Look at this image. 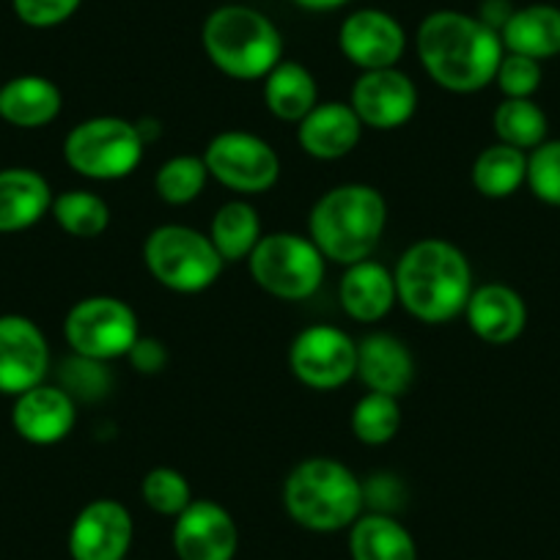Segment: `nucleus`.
Instances as JSON below:
<instances>
[{
  "label": "nucleus",
  "instance_id": "nucleus-3",
  "mask_svg": "<svg viewBox=\"0 0 560 560\" xmlns=\"http://www.w3.org/2000/svg\"><path fill=\"white\" fill-rule=\"evenodd\" d=\"M387 225V201L376 187L349 182L327 190L314 203L308 218V236L327 261L349 267L380 245Z\"/></svg>",
  "mask_w": 560,
  "mask_h": 560
},
{
  "label": "nucleus",
  "instance_id": "nucleus-27",
  "mask_svg": "<svg viewBox=\"0 0 560 560\" xmlns=\"http://www.w3.org/2000/svg\"><path fill=\"white\" fill-rule=\"evenodd\" d=\"M261 236V218L247 201L223 203L209 223V240L225 264L247 261Z\"/></svg>",
  "mask_w": 560,
  "mask_h": 560
},
{
  "label": "nucleus",
  "instance_id": "nucleus-14",
  "mask_svg": "<svg viewBox=\"0 0 560 560\" xmlns=\"http://www.w3.org/2000/svg\"><path fill=\"white\" fill-rule=\"evenodd\" d=\"M349 105L358 113L363 127L387 132L398 129L418 110V89L401 69H371L352 85Z\"/></svg>",
  "mask_w": 560,
  "mask_h": 560
},
{
  "label": "nucleus",
  "instance_id": "nucleus-4",
  "mask_svg": "<svg viewBox=\"0 0 560 560\" xmlns=\"http://www.w3.org/2000/svg\"><path fill=\"white\" fill-rule=\"evenodd\" d=\"M283 505L300 527L314 533L347 530L365 511L363 481L343 462L314 456L283 481Z\"/></svg>",
  "mask_w": 560,
  "mask_h": 560
},
{
  "label": "nucleus",
  "instance_id": "nucleus-21",
  "mask_svg": "<svg viewBox=\"0 0 560 560\" xmlns=\"http://www.w3.org/2000/svg\"><path fill=\"white\" fill-rule=\"evenodd\" d=\"M358 376L369 390L401 398L415 382V358L401 338L371 332L358 341Z\"/></svg>",
  "mask_w": 560,
  "mask_h": 560
},
{
  "label": "nucleus",
  "instance_id": "nucleus-16",
  "mask_svg": "<svg viewBox=\"0 0 560 560\" xmlns=\"http://www.w3.org/2000/svg\"><path fill=\"white\" fill-rule=\"evenodd\" d=\"M338 47L363 72L390 69L407 50V34L401 23L380 9H360L341 23Z\"/></svg>",
  "mask_w": 560,
  "mask_h": 560
},
{
  "label": "nucleus",
  "instance_id": "nucleus-19",
  "mask_svg": "<svg viewBox=\"0 0 560 560\" xmlns=\"http://www.w3.org/2000/svg\"><path fill=\"white\" fill-rule=\"evenodd\" d=\"M363 138V124L349 102H319L303 121L298 124V143L308 158L341 160L358 149Z\"/></svg>",
  "mask_w": 560,
  "mask_h": 560
},
{
  "label": "nucleus",
  "instance_id": "nucleus-17",
  "mask_svg": "<svg viewBox=\"0 0 560 560\" xmlns=\"http://www.w3.org/2000/svg\"><path fill=\"white\" fill-rule=\"evenodd\" d=\"M78 401L61 385H42L20 393L12 407V427L25 443L56 445L72 434Z\"/></svg>",
  "mask_w": 560,
  "mask_h": 560
},
{
  "label": "nucleus",
  "instance_id": "nucleus-32",
  "mask_svg": "<svg viewBox=\"0 0 560 560\" xmlns=\"http://www.w3.org/2000/svg\"><path fill=\"white\" fill-rule=\"evenodd\" d=\"M209 182V171L203 158H192V154H176V158L165 160L154 174V190H158L160 201L171 203V207H187L196 201L203 192Z\"/></svg>",
  "mask_w": 560,
  "mask_h": 560
},
{
  "label": "nucleus",
  "instance_id": "nucleus-7",
  "mask_svg": "<svg viewBox=\"0 0 560 560\" xmlns=\"http://www.w3.org/2000/svg\"><path fill=\"white\" fill-rule=\"evenodd\" d=\"M143 261L160 287L176 294L207 292L225 267L209 234L179 223L160 225L147 236Z\"/></svg>",
  "mask_w": 560,
  "mask_h": 560
},
{
  "label": "nucleus",
  "instance_id": "nucleus-30",
  "mask_svg": "<svg viewBox=\"0 0 560 560\" xmlns=\"http://www.w3.org/2000/svg\"><path fill=\"white\" fill-rule=\"evenodd\" d=\"M56 223L78 240H96L110 225V207L91 190H67L52 198L50 207Z\"/></svg>",
  "mask_w": 560,
  "mask_h": 560
},
{
  "label": "nucleus",
  "instance_id": "nucleus-9",
  "mask_svg": "<svg viewBox=\"0 0 560 560\" xmlns=\"http://www.w3.org/2000/svg\"><path fill=\"white\" fill-rule=\"evenodd\" d=\"M63 336L74 354L91 360L127 358L132 343L140 338L138 316L132 305L110 294H94L72 305L63 322Z\"/></svg>",
  "mask_w": 560,
  "mask_h": 560
},
{
  "label": "nucleus",
  "instance_id": "nucleus-5",
  "mask_svg": "<svg viewBox=\"0 0 560 560\" xmlns=\"http://www.w3.org/2000/svg\"><path fill=\"white\" fill-rule=\"evenodd\" d=\"M203 50L225 78L264 80L283 61V36L272 20L250 7H220L203 23Z\"/></svg>",
  "mask_w": 560,
  "mask_h": 560
},
{
  "label": "nucleus",
  "instance_id": "nucleus-13",
  "mask_svg": "<svg viewBox=\"0 0 560 560\" xmlns=\"http://www.w3.org/2000/svg\"><path fill=\"white\" fill-rule=\"evenodd\" d=\"M50 369V347L34 319L0 316V393L14 396L42 385Z\"/></svg>",
  "mask_w": 560,
  "mask_h": 560
},
{
  "label": "nucleus",
  "instance_id": "nucleus-24",
  "mask_svg": "<svg viewBox=\"0 0 560 560\" xmlns=\"http://www.w3.org/2000/svg\"><path fill=\"white\" fill-rule=\"evenodd\" d=\"M505 52L527 56L533 61H547L560 56V9L549 3H530L514 9L509 23L500 31Z\"/></svg>",
  "mask_w": 560,
  "mask_h": 560
},
{
  "label": "nucleus",
  "instance_id": "nucleus-15",
  "mask_svg": "<svg viewBox=\"0 0 560 560\" xmlns=\"http://www.w3.org/2000/svg\"><path fill=\"white\" fill-rule=\"evenodd\" d=\"M174 549L179 560H234L240 527L214 500H192L174 522Z\"/></svg>",
  "mask_w": 560,
  "mask_h": 560
},
{
  "label": "nucleus",
  "instance_id": "nucleus-12",
  "mask_svg": "<svg viewBox=\"0 0 560 560\" xmlns=\"http://www.w3.org/2000/svg\"><path fill=\"white\" fill-rule=\"evenodd\" d=\"M135 538L132 514L113 498L91 500L69 527L72 560H127Z\"/></svg>",
  "mask_w": 560,
  "mask_h": 560
},
{
  "label": "nucleus",
  "instance_id": "nucleus-31",
  "mask_svg": "<svg viewBox=\"0 0 560 560\" xmlns=\"http://www.w3.org/2000/svg\"><path fill=\"white\" fill-rule=\"evenodd\" d=\"M349 427H352V434L363 445H374V448L376 445H387L398 434V427H401L398 398L369 390L352 407Z\"/></svg>",
  "mask_w": 560,
  "mask_h": 560
},
{
  "label": "nucleus",
  "instance_id": "nucleus-26",
  "mask_svg": "<svg viewBox=\"0 0 560 560\" xmlns=\"http://www.w3.org/2000/svg\"><path fill=\"white\" fill-rule=\"evenodd\" d=\"M264 105L278 121L300 124L319 105V89H316L314 74L303 63L280 61L264 78Z\"/></svg>",
  "mask_w": 560,
  "mask_h": 560
},
{
  "label": "nucleus",
  "instance_id": "nucleus-11",
  "mask_svg": "<svg viewBox=\"0 0 560 560\" xmlns=\"http://www.w3.org/2000/svg\"><path fill=\"white\" fill-rule=\"evenodd\" d=\"M289 369L311 390H338L358 376V341L341 327L311 325L294 336Z\"/></svg>",
  "mask_w": 560,
  "mask_h": 560
},
{
  "label": "nucleus",
  "instance_id": "nucleus-34",
  "mask_svg": "<svg viewBox=\"0 0 560 560\" xmlns=\"http://www.w3.org/2000/svg\"><path fill=\"white\" fill-rule=\"evenodd\" d=\"M61 387L74 401H100L110 393L113 374L102 360L72 354L61 369Z\"/></svg>",
  "mask_w": 560,
  "mask_h": 560
},
{
  "label": "nucleus",
  "instance_id": "nucleus-6",
  "mask_svg": "<svg viewBox=\"0 0 560 560\" xmlns=\"http://www.w3.org/2000/svg\"><path fill=\"white\" fill-rule=\"evenodd\" d=\"M147 138L138 124L118 116H94L80 121L63 140V160L74 174L94 182L127 179L138 171Z\"/></svg>",
  "mask_w": 560,
  "mask_h": 560
},
{
  "label": "nucleus",
  "instance_id": "nucleus-28",
  "mask_svg": "<svg viewBox=\"0 0 560 560\" xmlns=\"http://www.w3.org/2000/svg\"><path fill=\"white\" fill-rule=\"evenodd\" d=\"M470 182L483 198H511L527 182V152L498 140L476 158Z\"/></svg>",
  "mask_w": 560,
  "mask_h": 560
},
{
  "label": "nucleus",
  "instance_id": "nucleus-18",
  "mask_svg": "<svg viewBox=\"0 0 560 560\" xmlns=\"http://www.w3.org/2000/svg\"><path fill=\"white\" fill-rule=\"evenodd\" d=\"M465 316L472 336L492 347L514 343L527 327L525 300L505 283H483V287L472 289Z\"/></svg>",
  "mask_w": 560,
  "mask_h": 560
},
{
  "label": "nucleus",
  "instance_id": "nucleus-35",
  "mask_svg": "<svg viewBox=\"0 0 560 560\" xmlns=\"http://www.w3.org/2000/svg\"><path fill=\"white\" fill-rule=\"evenodd\" d=\"M527 187L538 201L560 209V138L527 152Z\"/></svg>",
  "mask_w": 560,
  "mask_h": 560
},
{
  "label": "nucleus",
  "instance_id": "nucleus-1",
  "mask_svg": "<svg viewBox=\"0 0 560 560\" xmlns=\"http://www.w3.org/2000/svg\"><path fill=\"white\" fill-rule=\"evenodd\" d=\"M415 50L429 78L454 94H476L494 83L505 56L498 31L462 12L429 14L415 36Z\"/></svg>",
  "mask_w": 560,
  "mask_h": 560
},
{
  "label": "nucleus",
  "instance_id": "nucleus-20",
  "mask_svg": "<svg viewBox=\"0 0 560 560\" xmlns=\"http://www.w3.org/2000/svg\"><path fill=\"white\" fill-rule=\"evenodd\" d=\"M338 300L349 319L374 325L382 322L398 303L396 298V278L385 264L374 258H363L358 264H349L347 272L338 283Z\"/></svg>",
  "mask_w": 560,
  "mask_h": 560
},
{
  "label": "nucleus",
  "instance_id": "nucleus-39",
  "mask_svg": "<svg viewBox=\"0 0 560 560\" xmlns=\"http://www.w3.org/2000/svg\"><path fill=\"white\" fill-rule=\"evenodd\" d=\"M365 505L376 514H393L401 505V483L393 476H374L369 483H363Z\"/></svg>",
  "mask_w": 560,
  "mask_h": 560
},
{
  "label": "nucleus",
  "instance_id": "nucleus-2",
  "mask_svg": "<svg viewBox=\"0 0 560 560\" xmlns=\"http://www.w3.org/2000/svg\"><path fill=\"white\" fill-rule=\"evenodd\" d=\"M396 298L407 314L427 325H445L465 314L472 294V269L465 253L448 240H420L398 258Z\"/></svg>",
  "mask_w": 560,
  "mask_h": 560
},
{
  "label": "nucleus",
  "instance_id": "nucleus-10",
  "mask_svg": "<svg viewBox=\"0 0 560 560\" xmlns=\"http://www.w3.org/2000/svg\"><path fill=\"white\" fill-rule=\"evenodd\" d=\"M209 179L245 196H261L280 179V158L267 140L242 129L214 135L203 152Z\"/></svg>",
  "mask_w": 560,
  "mask_h": 560
},
{
  "label": "nucleus",
  "instance_id": "nucleus-25",
  "mask_svg": "<svg viewBox=\"0 0 560 560\" xmlns=\"http://www.w3.org/2000/svg\"><path fill=\"white\" fill-rule=\"evenodd\" d=\"M352 560H418V544L412 533L393 514H360L349 527Z\"/></svg>",
  "mask_w": 560,
  "mask_h": 560
},
{
  "label": "nucleus",
  "instance_id": "nucleus-22",
  "mask_svg": "<svg viewBox=\"0 0 560 560\" xmlns=\"http://www.w3.org/2000/svg\"><path fill=\"white\" fill-rule=\"evenodd\" d=\"M50 182L34 168L0 171V234H14L39 223L52 207Z\"/></svg>",
  "mask_w": 560,
  "mask_h": 560
},
{
  "label": "nucleus",
  "instance_id": "nucleus-8",
  "mask_svg": "<svg viewBox=\"0 0 560 560\" xmlns=\"http://www.w3.org/2000/svg\"><path fill=\"white\" fill-rule=\"evenodd\" d=\"M325 261L327 258L311 236L275 231L258 240L256 250L247 258V269L258 289L278 300L300 303L319 292L325 280Z\"/></svg>",
  "mask_w": 560,
  "mask_h": 560
},
{
  "label": "nucleus",
  "instance_id": "nucleus-40",
  "mask_svg": "<svg viewBox=\"0 0 560 560\" xmlns=\"http://www.w3.org/2000/svg\"><path fill=\"white\" fill-rule=\"evenodd\" d=\"M511 14H514V7H511L509 0H487V3L481 7L478 20H481V23H487L489 28H494L500 34V31H503V25L509 23Z\"/></svg>",
  "mask_w": 560,
  "mask_h": 560
},
{
  "label": "nucleus",
  "instance_id": "nucleus-37",
  "mask_svg": "<svg viewBox=\"0 0 560 560\" xmlns=\"http://www.w3.org/2000/svg\"><path fill=\"white\" fill-rule=\"evenodd\" d=\"M80 3L83 0H12L20 23L31 25V28H56V25L67 23L78 12Z\"/></svg>",
  "mask_w": 560,
  "mask_h": 560
},
{
  "label": "nucleus",
  "instance_id": "nucleus-41",
  "mask_svg": "<svg viewBox=\"0 0 560 560\" xmlns=\"http://www.w3.org/2000/svg\"><path fill=\"white\" fill-rule=\"evenodd\" d=\"M300 9H308V12H332V9H341L352 0H294Z\"/></svg>",
  "mask_w": 560,
  "mask_h": 560
},
{
  "label": "nucleus",
  "instance_id": "nucleus-36",
  "mask_svg": "<svg viewBox=\"0 0 560 560\" xmlns=\"http://www.w3.org/2000/svg\"><path fill=\"white\" fill-rule=\"evenodd\" d=\"M541 61L516 56V52H505L498 67V74H494V83L503 91L505 100H533V94L541 89Z\"/></svg>",
  "mask_w": 560,
  "mask_h": 560
},
{
  "label": "nucleus",
  "instance_id": "nucleus-38",
  "mask_svg": "<svg viewBox=\"0 0 560 560\" xmlns=\"http://www.w3.org/2000/svg\"><path fill=\"white\" fill-rule=\"evenodd\" d=\"M127 360L138 374L154 376L168 365V349H165V343L160 341V338L140 336L138 341L132 343V349H129Z\"/></svg>",
  "mask_w": 560,
  "mask_h": 560
},
{
  "label": "nucleus",
  "instance_id": "nucleus-33",
  "mask_svg": "<svg viewBox=\"0 0 560 560\" xmlns=\"http://www.w3.org/2000/svg\"><path fill=\"white\" fill-rule=\"evenodd\" d=\"M140 498L154 514L160 516H179L187 505L192 503L190 481L174 467H154L140 481Z\"/></svg>",
  "mask_w": 560,
  "mask_h": 560
},
{
  "label": "nucleus",
  "instance_id": "nucleus-29",
  "mask_svg": "<svg viewBox=\"0 0 560 560\" xmlns=\"http://www.w3.org/2000/svg\"><path fill=\"white\" fill-rule=\"evenodd\" d=\"M492 127L500 143L533 152L549 132V118L533 100H503L492 113Z\"/></svg>",
  "mask_w": 560,
  "mask_h": 560
},
{
  "label": "nucleus",
  "instance_id": "nucleus-23",
  "mask_svg": "<svg viewBox=\"0 0 560 560\" xmlns=\"http://www.w3.org/2000/svg\"><path fill=\"white\" fill-rule=\"evenodd\" d=\"M63 94L50 78L20 74L0 85V118L20 129H42L58 118Z\"/></svg>",
  "mask_w": 560,
  "mask_h": 560
}]
</instances>
